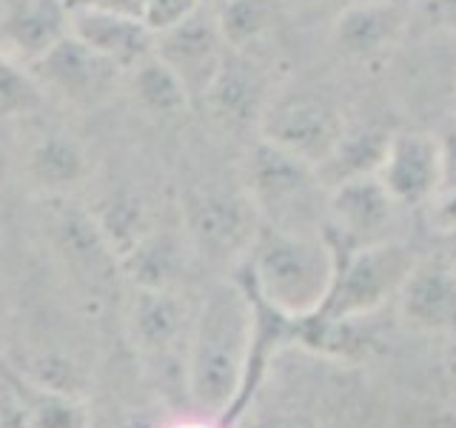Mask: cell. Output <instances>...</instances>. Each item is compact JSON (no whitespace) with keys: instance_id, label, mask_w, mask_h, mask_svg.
Instances as JSON below:
<instances>
[{"instance_id":"6da1fadb","label":"cell","mask_w":456,"mask_h":428,"mask_svg":"<svg viewBox=\"0 0 456 428\" xmlns=\"http://www.w3.org/2000/svg\"><path fill=\"white\" fill-rule=\"evenodd\" d=\"M256 346V303L248 285L214 283L194 311L185 346V391L203 417L217 420L246 389Z\"/></svg>"},{"instance_id":"7a4b0ae2","label":"cell","mask_w":456,"mask_h":428,"mask_svg":"<svg viewBox=\"0 0 456 428\" xmlns=\"http://www.w3.org/2000/svg\"><path fill=\"white\" fill-rule=\"evenodd\" d=\"M251 294L280 317L303 323L322 314L334 292L339 251L331 235L263 226L246 257Z\"/></svg>"},{"instance_id":"3957f363","label":"cell","mask_w":456,"mask_h":428,"mask_svg":"<svg viewBox=\"0 0 456 428\" xmlns=\"http://www.w3.org/2000/svg\"><path fill=\"white\" fill-rule=\"evenodd\" d=\"M242 189L260 211L263 226L322 232L328 189L317 166L299 160L297 154L256 137L246 157Z\"/></svg>"},{"instance_id":"277c9868","label":"cell","mask_w":456,"mask_h":428,"mask_svg":"<svg viewBox=\"0 0 456 428\" xmlns=\"http://www.w3.org/2000/svg\"><path fill=\"white\" fill-rule=\"evenodd\" d=\"M419 251L405 240H379L348 249L339 257L334 292L320 317L334 323H356L394 300L411 275Z\"/></svg>"},{"instance_id":"5b68a950","label":"cell","mask_w":456,"mask_h":428,"mask_svg":"<svg viewBox=\"0 0 456 428\" xmlns=\"http://www.w3.org/2000/svg\"><path fill=\"white\" fill-rule=\"evenodd\" d=\"M183 235L191 251L214 263L246 260L263 220L246 189H191L180 200Z\"/></svg>"},{"instance_id":"8992f818","label":"cell","mask_w":456,"mask_h":428,"mask_svg":"<svg viewBox=\"0 0 456 428\" xmlns=\"http://www.w3.org/2000/svg\"><path fill=\"white\" fill-rule=\"evenodd\" d=\"M346 126V114L331 97L317 92H274L256 137L320 169L334 152Z\"/></svg>"},{"instance_id":"52a82bcc","label":"cell","mask_w":456,"mask_h":428,"mask_svg":"<svg viewBox=\"0 0 456 428\" xmlns=\"http://www.w3.org/2000/svg\"><path fill=\"white\" fill-rule=\"evenodd\" d=\"M28 69H32L46 100H57V103L80 111L109 103L111 95L120 89V83H126V71L89 49L75 35L63 37Z\"/></svg>"},{"instance_id":"ba28073f","label":"cell","mask_w":456,"mask_h":428,"mask_svg":"<svg viewBox=\"0 0 456 428\" xmlns=\"http://www.w3.org/2000/svg\"><path fill=\"white\" fill-rule=\"evenodd\" d=\"M154 54L183 80L194 106H203L214 78L228 54L214 9L203 6L183 23L166 29L154 40Z\"/></svg>"},{"instance_id":"9c48e42d","label":"cell","mask_w":456,"mask_h":428,"mask_svg":"<svg viewBox=\"0 0 456 428\" xmlns=\"http://www.w3.org/2000/svg\"><path fill=\"white\" fill-rule=\"evenodd\" d=\"M274 97V80L256 52H232L203 97V106L225 132H256Z\"/></svg>"},{"instance_id":"30bf717a","label":"cell","mask_w":456,"mask_h":428,"mask_svg":"<svg viewBox=\"0 0 456 428\" xmlns=\"http://www.w3.org/2000/svg\"><path fill=\"white\" fill-rule=\"evenodd\" d=\"M377 177L399 209H425L442 192L436 135L419 128L391 132Z\"/></svg>"},{"instance_id":"8fae6325","label":"cell","mask_w":456,"mask_h":428,"mask_svg":"<svg viewBox=\"0 0 456 428\" xmlns=\"http://www.w3.org/2000/svg\"><path fill=\"white\" fill-rule=\"evenodd\" d=\"M399 317L422 334H456V260L419 254L396 294Z\"/></svg>"},{"instance_id":"7c38bea8","label":"cell","mask_w":456,"mask_h":428,"mask_svg":"<svg viewBox=\"0 0 456 428\" xmlns=\"http://www.w3.org/2000/svg\"><path fill=\"white\" fill-rule=\"evenodd\" d=\"M20 175L35 194L66 200L92 180L94 163L75 135L49 128L40 132L20 154Z\"/></svg>"},{"instance_id":"4fadbf2b","label":"cell","mask_w":456,"mask_h":428,"mask_svg":"<svg viewBox=\"0 0 456 428\" xmlns=\"http://www.w3.org/2000/svg\"><path fill=\"white\" fill-rule=\"evenodd\" d=\"M396 209L399 206L385 192L377 175L346 180L328 189L325 223L331 226V232L325 235H337L342 243H348V249L391 240L385 228L391 226Z\"/></svg>"},{"instance_id":"5bb4252c","label":"cell","mask_w":456,"mask_h":428,"mask_svg":"<svg viewBox=\"0 0 456 428\" xmlns=\"http://www.w3.org/2000/svg\"><path fill=\"white\" fill-rule=\"evenodd\" d=\"M411 9L405 4H354L331 23V40L342 57L370 63L391 54L405 37Z\"/></svg>"},{"instance_id":"9a60e30c","label":"cell","mask_w":456,"mask_h":428,"mask_svg":"<svg viewBox=\"0 0 456 428\" xmlns=\"http://www.w3.org/2000/svg\"><path fill=\"white\" fill-rule=\"evenodd\" d=\"M71 35L69 0H4L0 46L20 63L32 66Z\"/></svg>"},{"instance_id":"2e32d148","label":"cell","mask_w":456,"mask_h":428,"mask_svg":"<svg viewBox=\"0 0 456 428\" xmlns=\"http://www.w3.org/2000/svg\"><path fill=\"white\" fill-rule=\"evenodd\" d=\"M69 9L71 35L97 54H103L120 71H132L140 61L154 54L157 35L140 18H128V14L97 9L89 4H75V0H69Z\"/></svg>"},{"instance_id":"e0dca14e","label":"cell","mask_w":456,"mask_h":428,"mask_svg":"<svg viewBox=\"0 0 456 428\" xmlns=\"http://www.w3.org/2000/svg\"><path fill=\"white\" fill-rule=\"evenodd\" d=\"M194 314H189L185 300L175 289L146 292L137 289L132 306V340L142 357L166 360L177 354L180 346H189Z\"/></svg>"},{"instance_id":"ac0fdd59","label":"cell","mask_w":456,"mask_h":428,"mask_svg":"<svg viewBox=\"0 0 456 428\" xmlns=\"http://www.w3.org/2000/svg\"><path fill=\"white\" fill-rule=\"evenodd\" d=\"M185 246H189L185 235L154 226L120 260V271L134 283V289L168 292L177 285L185 268Z\"/></svg>"},{"instance_id":"d6986e66","label":"cell","mask_w":456,"mask_h":428,"mask_svg":"<svg viewBox=\"0 0 456 428\" xmlns=\"http://www.w3.org/2000/svg\"><path fill=\"white\" fill-rule=\"evenodd\" d=\"M388 140H391V132H385V128L348 123L334 152L328 154V160L317 169L325 189H334V185L346 180L377 175Z\"/></svg>"},{"instance_id":"ffe728a7","label":"cell","mask_w":456,"mask_h":428,"mask_svg":"<svg viewBox=\"0 0 456 428\" xmlns=\"http://www.w3.org/2000/svg\"><path fill=\"white\" fill-rule=\"evenodd\" d=\"M92 220L97 226L100 237L106 240L109 251L118 257V266L123 257L154 228L146 200L128 189L106 194L97 203V209H92Z\"/></svg>"},{"instance_id":"44dd1931","label":"cell","mask_w":456,"mask_h":428,"mask_svg":"<svg viewBox=\"0 0 456 428\" xmlns=\"http://www.w3.org/2000/svg\"><path fill=\"white\" fill-rule=\"evenodd\" d=\"M126 86L137 109L160 120H175L194 106L183 80L157 54H149L132 71H126Z\"/></svg>"},{"instance_id":"7402d4cb","label":"cell","mask_w":456,"mask_h":428,"mask_svg":"<svg viewBox=\"0 0 456 428\" xmlns=\"http://www.w3.org/2000/svg\"><path fill=\"white\" fill-rule=\"evenodd\" d=\"M214 9L220 35L232 52H256L274 35L280 0H220Z\"/></svg>"},{"instance_id":"603a6c76","label":"cell","mask_w":456,"mask_h":428,"mask_svg":"<svg viewBox=\"0 0 456 428\" xmlns=\"http://www.w3.org/2000/svg\"><path fill=\"white\" fill-rule=\"evenodd\" d=\"M43 106H46V95L35 80L32 69L0 46V118H32Z\"/></svg>"},{"instance_id":"cb8c5ba5","label":"cell","mask_w":456,"mask_h":428,"mask_svg":"<svg viewBox=\"0 0 456 428\" xmlns=\"http://www.w3.org/2000/svg\"><path fill=\"white\" fill-rule=\"evenodd\" d=\"M26 428H83V408L75 397L40 391L26 411Z\"/></svg>"},{"instance_id":"d4e9b609","label":"cell","mask_w":456,"mask_h":428,"mask_svg":"<svg viewBox=\"0 0 456 428\" xmlns=\"http://www.w3.org/2000/svg\"><path fill=\"white\" fill-rule=\"evenodd\" d=\"M203 6H206V0H146L142 21H146V26L154 35H160L166 29L183 23L185 18H191V14Z\"/></svg>"},{"instance_id":"484cf974","label":"cell","mask_w":456,"mask_h":428,"mask_svg":"<svg viewBox=\"0 0 456 428\" xmlns=\"http://www.w3.org/2000/svg\"><path fill=\"white\" fill-rule=\"evenodd\" d=\"M411 18L431 32L456 35V0H411Z\"/></svg>"},{"instance_id":"4316f807","label":"cell","mask_w":456,"mask_h":428,"mask_svg":"<svg viewBox=\"0 0 456 428\" xmlns=\"http://www.w3.org/2000/svg\"><path fill=\"white\" fill-rule=\"evenodd\" d=\"M351 4L354 0H280L299 23H334Z\"/></svg>"},{"instance_id":"83f0119b","label":"cell","mask_w":456,"mask_h":428,"mask_svg":"<svg viewBox=\"0 0 456 428\" xmlns=\"http://www.w3.org/2000/svg\"><path fill=\"white\" fill-rule=\"evenodd\" d=\"M436 146H439V166H442V192L456 189V114L439 126Z\"/></svg>"},{"instance_id":"f1b7e54d","label":"cell","mask_w":456,"mask_h":428,"mask_svg":"<svg viewBox=\"0 0 456 428\" xmlns=\"http://www.w3.org/2000/svg\"><path fill=\"white\" fill-rule=\"evenodd\" d=\"M425 209H428V223H431L434 232L456 237V189L439 192Z\"/></svg>"},{"instance_id":"f546056e","label":"cell","mask_w":456,"mask_h":428,"mask_svg":"<svg viewBox=\"0 0 456 428\" xmlns=\"http://www.w3.org/2000/svg\"><path fill=\"white\" fill-rule=\"evenodd\" d=\"M12 123L14 120L0 118V183H6L12 171L20 166V160H18V146H14Z\"/></svg>"},{"instance_id":"4dcf8cb0","label":"cell","mask_w":456,"mask_h":428,"mask_svg":"<svg viewBox=\"0 0 456 428\" xmlns=\"http://www.w3.org/2000/svg\"><path fill=\"white\" fill-rule=\"evenodd\" d=\"M442 371H445V380L451 385V391L456 394V342H451V346L445 349V354H442Z\"/></svg>"},{"instance_id":"1f68e13d","label":"cell","mask_w":456,"mask_h":428,"mask_svg":"<svg viewBox=\"0 0 456 428\" xmlns=\"http://www.w3.org/2000/svg\"><path fill=\"white\" fill-rule=\"evenodd\" d=\"M365 4H405V0H365Z\"/></svg>"},{"instance_id":"d6a6232c","label":"cell","mask_w":456,"mask_h":428,"mask_svg":"<svg viewBox=\"0 0 456 428\" xmlns=\"http://www.w3.org/2000/svg\"><path fill=\"white\" fill-rule=\"evenodd\" d=\"M220 4V0H206V6H217Z\"/></svg>"}]
</instances>
